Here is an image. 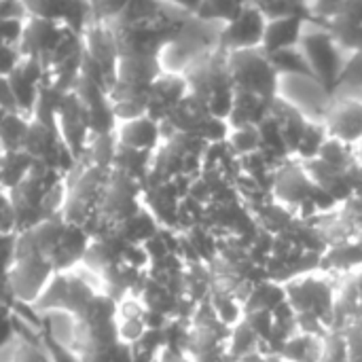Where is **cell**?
I'll use <instances>...</instances> for the list:
<instances>
[{"mask_svg": "<svg viewBox=\"0 0 362 362\" xmlns=\"http://www.w3.org/2000/svg\"><path fill=\"white\" fill-rule=\"evenodd\" d=\"M161 123L151 119L148 115L117 121L115 140L119 146L134 148V151H148L155 153L161 142Z\"/></svg>", "mask_w": 362, "mask_h": 362, "instance_id": "5bb4252c", "label": "cell"}, {"mask_svg": "<svg viewBox=\"0 0 362 362\" xmlns=\"http://www.w3.org/2000/svg\"><path fill=\"white\" fill-rule=\"evenodd\" d=\"M0 110L2 112H19L15 93L11 89V83L6 76H0Z\"/></svg>", "mask_w": 362, "mask_h": 362, "instance_id": "4dcf8cb0", "label": "cell"}, {"mask_svg": "<svg viewBox=\"0 0 362 362\" xmlns=\"http://www.w3.org/2000/svg\"><path fill=\"white\" fill-rule=\"evenodd\" d=\"M189 95V83L185 76L178 74H165L161 72L151 91H148V102H146V115L155 121H165L168 115Z\"/></svg>", "mask_w": 362, "mask_h": 362, "instance_id": "4fadbf2b", "label": "cell"}, {"mask_svg": "<svg viewBox=\"0 0 362 362\" xmlns=\"http://www.w3.org/2000/svg\"><path fill=\"white\" fill-rule=\"evenodd\" d=\"M320 354H322V337L299 333V331L291 335L276 352V356L293 362H320Z\"/></svg>", "mask_w": 362, "mask_h": 362, "instance_id": "ffe728a7", "label": "cell"}, {"mask_svg": "<svg viewBox=\"0 0 362 362\" xmlns=\"http://www.w3.org/2000/svg\"><path fill=\"white\" fill-rule=\"evenodd\" d=\"M282 286L286 293V303L295 312L297 331L325 337L331 331L335 295H337L333 276H327L322 272H312L293 278Z\"/></svg>", "mask_w": 362, "mask_h": 362, "instance_id": "6da1fadb", "label": "cell"}, {"mask_svg": "<svg viewBox=\"0 0 362 362\" xmlns=\"http://www.w3.org/2000/svg\"><path fill=\"white\" fill-rule=\"evenodd\" d=\"M23 34V19H4L0 21V42L17 47Z\"/></svg>", "mask_w": 362, "mask_h": 362, "instance_id": "f1b7e54d", "label": "cell"}, {"mask_svg": "<svg viewBox=\"0 0 362 362\" xmlns=\"http://www.w3.org/2000/svg\"><path fill=\"white\" fill-rule=\"evenodd\" d=\"M163 2H170V4H174V6H180L182 11H189V13H197V8H199V4H202V0H163Z\"/></svg>", "mask_w": 362, "mask_h": 362, "instance_id": "d6a6232c", "label": "cell"}, {"mask_svg": "<svg viewBox=\"0 0 362 362\" xmlns=\"http://www.w3.org/2000/svg\"><path fill=\"white\" fill-rule=\"evenodd\" d=\"M301 53L305 55L314 76L316 85L322 87V91L331 98L339 91V74L344 68V53L339 42L333 38V34L327 28L316 25L310 32H303L299 42Z\"/></svg>", "mask_w": 362, "mask_h": 362, "instance_id": "5b68a950", "label": "cell"}, {"mask_svg": "<svg viewBox=\"0 0 362 362\" xmlns=\"http://www.w3.org/2000/svg\"><path fill=\"white\" fill-rule=\"evenodd\" d=\"M362 87V51L350 53V57L344 62L341 74H339V87Z\"/></svg>", "mask_w": 362, "mask_h": 362, "instance_id": "4316f807", "label": "cell"}, {"mask_svg": "<svg viewBox=\"0 0 362 362\" xmlns=\"http://www.w3.org/2000/svg\"><path fill=\"white\" fill-rule=\"evenodd\" d=\"M227 66L235 91L252 93L267 102H274L280 95V74L274 70L267 53L261 47L229 51Z\"/></svg>", "mask_w": 362, "mask_h": 362, "instance_id": "277c9868", "label": "cell"}, {"mask_svg": "<svg viewBox=\"0 0 362 362\" xmlns=\"http://www.w3.org/2000/svg\"><path fill=\"white\" fill-rule=\"evenodd\" d=\"M269 110H272V102L252 93L235 91L233 108H231L227 123L231 129L244 127V125H259L265 117H269Z\"/></svg>", "mask_w": 362, "mask_h": 362, "instance_id": "ac0fdd59", "label": "cell"}, {"mask_svg": "<svg viewBox=\"0 0 362 362\" xmlns=\"http://www.w3.org/2000/svg\"><path fill=\"white\" fill-rule=\"evenodd\" d=\"M238 2H242V4H250V2H255V0H238Z\"/></svg>", "mask_w": 362, "mask_h": 362, "instance_id": "8d00e7d4", "label": "cell"}, {"mask_svg": "<svg viewBox=\"0 0 362 362\" xmlns=\"http://www.w3.org/2000/svg\"><path fill=\"white\" fill-rule=\"evenodd\" d=\"M227 146H229V151L238 159L261 151V134H259V127L257 125H244V127L231 129L229 136H227Z\"/></svg>", "mask_w": 362, "mask_h": 362, "instance_id": "603a6c76", "label": "cell"}, {"mask_svg": "<svg viewBox=\"0 0 362 362\" xmlns=\"http://www.w3.org/2000/svg\"><path fill=\"white\" fill-rule=\"evenodd\" d=\"M185 78L189 83V95L202 102L212 117L225 121L229 119L235 100V87L229 74L225 51L216 49V53L199 62Z\"/></svg>", "mask_w": 362, "mask_h": 362, "instance_id": "7a4b0ae2", "label": "cell"}, {"mask_svg": "<svg viewBox=\"0 0 362 362\" xmlns=\"http://www.w3.org/2000/svg\"><path fill=\"white\" fill-rule=\"evenodd\" d=\"M110 30H112V38H115L119 57L159 59L163 47L172 45L180 36L182 23L159 17V19H151V21L117 23Z\"/></svg>", "mask_w": 362, "mask_h": 362, "instance_id": "3957f363", "label": "cell"}, {"mask_svg": "<svg viewBox=\"0 0 362 362\" xmlns=\"http://www.w3.org/2000/svg\"><path fill=\"white\" fill-rule=\"evenodd\" d=\"M30 17H40L85 36L93 23V6L89 0H21Z\"/></svg>", "mask_w": 362, "mask_h": 362, "instance_id": "8992f818", "label": "cell"}, {"mask_svg": "<svg viewBox=\"0 0 362 362\" xmlns=\"http://www.w3.org/2000/svg\"><path fill=\"white\" fill-rule=\"evenodd\" d=\"M274 70L282 76V74H297V76H303V78H310L316 83V76L305 59V55L301 53L299 47L295 49H282V51H276L272 55H267Z\"/></svg>", "mask_w": 362, "mask_h": 362, "instance_id": "7402d4cb", "label": "cell"}, {"mask_svg": "<svg viewBox=\"0 0 362 362\" xmlns=\"http://www.w3.org/2000/svg\"><path fill=\"white\" fill-rule=\"evenodd\" d=\"M36 159L25 151H0V189L13 191L34 168Z\"/></svg>", "mask_w": 362, "mask_h": 362, "instance_id": "d6986e66", "label": "cell"}, {"mask_svg": "<svg viewBox=\"0 0 362 362\" xmlns=\"http://www.w3.org/2000/svg\"><path fill=\"white\" fill-rule=\"evenodd\" d=\"M193 227H197V229H195V233H197L199 238H206V242L210 244V255H212V257L216 259V250H218V244H216V240L212 238V233H210L208 229H204L202 225H193ZM187 242H189V246L193 248V252H195V259L204 263L206 259H204V248H202V240H197V238H195L193 233H189Z\"/></svg>", "mask_w": 362, "mask_h": 362, "instance_id": "83f0119b", "label": "cell"}, {"mask_svg": "<svg viewBox=\"0 0 362 362\" xmlns=\"http://www.w3.org/2000/svg\"><path fill=\"white\" fill-rule=\"evenodd\" d=\"M327 140H329V134L325 129V123L310 121V125H308V129H305V134H303V138H301V142H299V146L295 151V159H299V161L316 159Z\"/></svg>", "mask_w": 362, "mask_h": 362, "instance_id": "d4e9b609", "label": "cell"}, {"mask_svg": "<svg viewBox=\"0 0 362 362\" xmlns=\"http://www.w3.org/2000/svg\"><path fill=\"white\" fill-rule=\"evenodd\" d=\"M362 267V235L333 242L325 248L320 255V267L318 272L327 276H341V274H354Z\"/></svg>", "mask_w": 362, "mask_h": 362, "instance_id": "9a60e30c", "label": "cell"}, {"mask_svg": "<svg viewBox=\"0 0 362 362\" xmlns=\"http://www.w3.org/2000/svg\"><path fill=\"white\" fill-rule=\"evenodd\" d=\"M269 115L278 121V125L282 129V136H284V142H286L291 155L295 157V151H297V146H299V142H301V138H303V134H305V129L310 125V119L297 106H293L288 100H284L282 95H278L272 102Z\"/></svg>", "mask_w": 362, "mask_h": 362, "instance_id": "e0dca14e", "label": "cell"}, {"mask_svg": "<svg viewBox=\"0 0 362 362\" xmlns=\"http://www.w3.org/2000/svg\"><path fill=\"white\" fill-rule=\"evenodd\" d=\"M47 76V68L32 57H21L19 64L6 74L11 89L15 93L19 112L25 115L28 119H32L36 102H38V93L42 87V81Z\"/></svg>", "mask_w": 362, "mask_h": 362, "instance_id": "8fae6325", "label": "cell"}, {"mask_svg": "<svg viewBox=\"0 0 362 362\" xmlns=\"http://www.w3.org/2000/svg\"><path fill=\"white\" fill-rule=\"evenodd\" d=\"M265 25H267L265 15L259 11L257 4L250 2L242 8V13L233 21L225 23L218 36V49L225 53L240 51V49H259L263 42Z\"/></svg>", "mask_w": 362, "mask_h": 362, "instance_id": "ba28073f", "label": "cell"}, {"mask_svg": "<svg viewBox=\"0 0 362 362\" xmlns=\"http://www.w3.org/2000/svg\"><path fill=\"white\" fill-rule=\"evenodd\" d=\"M325 129L329 138L356 146L362 140V100L346 98L335 102L325 117Z\"/></svg>", "mask_w": 362, "mask_h": 362, "instance_id": "7c38bea8", "label": "cell"}, {"mask_svg": "<svg viewBox=\"0 0 362 362\" xmlns=\"http://www.w3.org/2000/svg\"><path fill=\"white\" fill-rule=\"evenodd\" d=\"M70 30L59 23H53V21H47L40 17H30L23 23V34H21L17 49H19L21 57L38 59L47 68L53 51L59 47V42L64 40V36Z\"/></svg>", "mask_w": 362, "mask_h": 362, "instance_id": "30bf717a", "label": "cell"}, {"mask_svg": "<svg viewBox=\"0 0 362 362\" xmlns=\"http://www.w3.org/2000/svg\"><path fill=\"white\" fill-rule=\"evenodd\" d=\"M83 49L87 59L93 64V68L102 74L106 89L110 91L117 81V66H119V53L115 47L112 30L106 25V21H93L83 36Z\"/></svg>", "mask_w": 362, "mask_h": 362, "instance_id": "9c48e42d", "label": "cell"}, {"mask_svg": "<svg viewBox=\"0 0 362 362\" xmlns=\"http://www.w3.org/2000/svg\"><path fill=\"white\" fill-rule=\"evenodd\" d=\"M305 25H308V19H303L299 15L267 19L261 49L267 55H272V53L282 51V49H295V47H299L301 36L305 32Z\"/></svg>", "mask_w": 362, "mask_h": 362, "instance_id": "2e32d148", "label": "cell"}, {"mask_svg": "<svg viewBox=\"0 0 362 362\" xmlns=\"http://www.w3.org/2000/svg\"><path fill=\"white\" fill-rule=\"evenodd\" d=\"M269 362H293V361H286V358H280V356H276V354H269Z\"/></svg>", "mask_w": 362, "mask_h": 362, "instance_id": "e575fe53", "label": "cell"}, {"mask_svg": "<svg viewBox=\"0 0 362 362\" xmlns=\"http://www.w3.org/2000/svg\"><path fill=\"white\" fill-rule=\"evenodd\" d=\"M57 132L64 146L70 151L74 161H81L87 153V138L91 134L87 110L74 91L62 95L57 106Z\"/></svg>", "mask_w": 362, "mask_h": 362, "instance_id": "52a82bcc", "label": "cell"}, {"mask_svg": "<svg viewBox=\"0 0 362 362\" xmlns=\"http://www.w3.org/2000/svg\"><path fill=\"white\" fill-rule=\"evenodd\" d=\"M28 15L21 0H0V21L4 19H21Z\"/></svg>", "mask_w": 362, "mask_h": 362, "instance_id": "1f68e13d", "label": "cell"}, {"mask_svg": "<svg viewBox=\"0 0 362 362\" xmlns=\"http://www.w3.org/2000/svg\"><path fill=\"white\" fill-rule=\"evenodd\" d=\"M30 121L21 112H4L0 119V151H23Z\"/></svg>", "mask_w": 362, "mask_h": 362, "instance_id": "44dd1931", "label": "cell"}, {"mask_svg": "<svg viewBox=\"0 0 362 362\" xmlns=\"http://www.w3.org/2000/svg\"><path fill=\"white\" fill-rule=\"evenodd\" d=\"M246 4L238 2V0H202L199 8H197V17L204 19V21H223V23H229L233 21L242 8Z\"/></svg>", "mask_w": 362, "mask_h": 362, "instance_id": "cb8c5ba5", "label": "cell"}, {"mask_svg": "<svg viewBox=\"0 0 362 362\" xmlns=\"http://www.w3.org/2000/svg\"><path fill=\"white\" fill-rule=\"evenodd\" d=\"M291 2H295V4H310V0H291Z\"/></svg>", "mask_w": 362, "mask_h": 362, "instance_id": "d590c367", "label": "cell"}, {"mask_svg": "<svg viewBox=\"0 0 362 362\" xmlns=\"http://www.w3.org/2000/svg\"><path fill=\"white\" fill-rule=\"evenodd\" d=\"M15 339V329H13V314L6 303L0 301V350L8 346Z\"/></svg>", "mask_w": 362, "mask_h": 362, "instance_id": "f546056e", "label": "cell"}, {"mask_svg": "<svg viewBox=\"0 0 362 362\" xmlns=\"http://www.w3.org/2000/svg\"><path fill=\"white\" fill-rule=\"evenodd\" d=\"M352 282H354L356 291L361 293V297H362V267L358 269V272H354V274H352Z\"/></svg>", "mask_w": 362, "mask_h": 362, "instance_id": "836d02e7", "label": "cell"}, {"mask_svg": "<svg viewBox=\"0 0 362 362\" xmlns=\"http://www.w3.org/2000/svg\"><path fill=\"white\" fill-rule=\"evenodd\" d=\"M327 30L341 49H348L350 53L362 51V25H327Z\"/></svg>", "mask_w": 362, "mask_h": 362, "instance_id": "484cf974", "label": "cell"}]
</instances>
